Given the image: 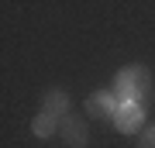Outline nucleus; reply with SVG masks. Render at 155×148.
Returning a JSON list of instances; mask_svg holds the SVG:
<instances>
[{"instance_id": "nucleus-4", "label": "nucleus", "mask_w": 155, "mask_h": 148, "mask_svg": "<svg viewBox=\"0 0 155 148\" xmlns=\"http://www.w3.org/2000/svg\"><path fill=\"white\" fill-rule=\"evenodd\" d=\"M59 131H62V138H66L72 148H83L90 141V131H86L83 117H62V121H59Z\"/></svg>"}, {"instance_id": "nucleus-1", "label": "nucleus", "mask_w": 155, "mask_h": 148, "mask_svg": "<svg viewBox=\"0 0 155 148\" xmlns=\"http://www.w3.org/2000/svg\"><path fill=\"white\" fill-rule=\"evenodd\" d=\"M114 93L121 104H141L148 97V69L145 66H127L114 76Z\"/></svg>"}, {"instance_id": "nucleus-7", "label": "nucleus", "mask_w": 155, "mask_h": 148, "mask_svg": "<svg viewBox=\"0 0 155 148\" xmlns=\"http://www.w3.org/2000/svg\"><path fill=\"white\" fill-rule=\"evenodd\" d=\"M138 148H155V127H148V131L141 134V145Z\"/></svg>"}, {"instance_id": "nucleus-5", "label": "nucleus", "mask_w": 155, "mask_h": 148, "mask_svg": "<svg viewBox=\"0 0 155 148\" xmlns=\"http://www.w3.org/2000/svg\"><path fill=\"white\" fill-rule=\"evenodd\" d=\"M45 114H52V117H69L66 110H69V97H66V90H48V93H45Z\"/></svg>"}, {"instance_id": "nucleus-2", "label": "nucleus", "mask_w": 155, "mask_h": 148, "mask_svg": "<svg viewBox=\"0 0 155 148\" xmlns=\"http://www.w3.org/2000/svg\"><path fill=\"white\" fill-rule=\"evenodd\" d=\"M114 124H117V131H124V134L138 131V127L145 124V107L141 104H121L117 114H114Z\"/></svg>"}, {"instance_id": "nucleus-3", "label": "nucleus", "mask_w": 155, "mask_h": 148, "mask_svg": "<svg viewBox=\"0 0 155 148\" xmlns=\"http://www.w3.org/2000/svg\"><path fill=\"white\" fill-rule=\"evenodd\" d=\"M117 107H121V100H117L114 90H100V93H93V97L86 100V110H90L93 117H110V121H114Z\"/></svg>"}, {"instance_id": "nucleus-6", "label": "nucleus", "mask_w": 155, "mask_h": 148, "mask_svg": "<svg viewBox=\"0 0 155 148\" xmlns=\"http://www.w3.org/2000/svg\"><path fill=\"white\" fill-rule=\"evenodd\" d=\"M31 131L38 134V138H52V134L59 131V117H52V114H45V110H41V114L35 117V124H31Z\"/></svg>"}]
</instances>
